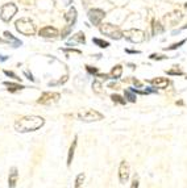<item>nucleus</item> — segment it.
I'll list each match as a JSON object with an SVG mask.
<instances>
[{
	"mask_svg": "<svg viewBox=\"0 0 187 188\" xmlns=\"http://www.w3.org/2000/svg\"><path fill=\"white\" fill-rule=\"evenodd\" d=\"M124 97L131 103H136V100H137L136 99V92L132 91V88H128V89L124 91Z\"/></svg>",
	"mask_w": 187,
	"mask_h": 188,
	"instance_id": "6ab92c4d",
	"label": "nucleus"
},
{
	"mask_svg": "<svg viewBox=\"0 0 187 188\" xmlns=\"http://www.w3.org/2000/svg\"><path fill=\"white\" fill-rule=\"evenodd\" d=\"M129 175H131V168H129L128 162L123 160L120 163V167H119V179H120L121 184H125L129 179Z\"/></svg>",
	"mask_w": 187,
	"mask_h": 188,
	"instance_id": "9d476101",
	"label": "nucleus"
},
{
	"mask_svg": "<svg viewBox=\"0 0 187 188\" xmlns=\"http://www.w3.org/2000/svg\"><path fill=\"white\" fill-rule=\"evenodd\" d=\"M123 37H125V40H128L129 42L132 43H140L144 42L146 38V34L144 31L141 29H136V28H132L128 29V31L123 32Z\"/></svg>",
	"mask_w": 187,
	"mask_h": 188,
	"instance_id": "20e7f679",
	"label": "nucleus"
},
{
	"mask_svg": "<svg viewBox=\"0 0 187 188\" xmlns=\"http://www.w3.org/2000/svg\"><path fill=\"white\" fill-rule=\"evenodd\" d=\"M86 69H87V71L91 72V74H97V69H95V67L92 69L91 66H86Z\"/></svg>",
	"mask_w": 187,
	"mask_h": 188,
	"instance_id": "c756f323",
	"label": "nucleus"
},
{
	"mask_svg": "<svg viewBox=\"0 0 187 188\" xmlns=\"http://www.w3.org/2000/svg\"><path fill=\"white\" fill-rule=\"evenodd\" d=\"M111 99H112L113 103H119V104H123V105L127 103V100L123 99L120 95H112V96H111Z\"/></svg>",
	"mask_w": 187,
	"mask_h": 188,
	"instance_id": "393cba45",
	"label": "nucleus"
},
{
	"mask_svg": "<svg viewBox=\"0 0 187 188\" xmlns=\"http://www.w3.org/2000/svg\"><path fill=\"white\" fill-rule=\"evenodd\" d=\"M127 53H129V54H140V51L139 50H128V49H127Z\"/></svg>",
	"mask_w": 187,
	"mask_h": 188,
	"instance_id": "2f4dec72",
	"label": "nucleus"
},
{
	"mask_svg": "<svg viewBox=\"0 0 187 188\" xmlns=\"http://www.w3.org/2000/svg\"><path fill=\"white\" fill-rule=\"evenodd\" d=\"M182 17H183V15H182L181 11H174V12L167 13V15L164 17V21L166 23V25L174 26V25H177L181 20H182Z\"/></svg>",
	"mask_w": 187,
	"mask_h": 188,
	"instance_id": "1a4fd4ad",
	"label": "nucleus"
},
{
	"mask_svg": "<svg viewBox=\"0 0 187 188\" xmlns=\"http://www.w3.org/2000/svg\"><path fill=\"white\" fill-rule=\"evenodd\" d=\"M92 91L95 94H102V83L99 80H95L92 83Z\"/></svg>",
	"mask_w": 187,
	"mask_h": 188,
	"instance_id": "5701e85b",
	"label": "nucleus"
},
{
	"mask_svg": "<svg viewBox=\"0 0 187 188\" xmlns=\"http://www.w3.org/2000/svg\"><path fill=\"white\" fill-rule=\"evenodd\" d=\"M151 33H153V36H157V34H159V33H162L164 32V25H161V23L159 21H156L154 20L153 21V25H151Z\"/></svg>",
	"mask_w": 187,
	"mask_h": 188,
	"instance_id": "a211bd4d",
	"label": "nucleus"
},
{
	"mask_svg": "<svg viewBox=\"0 0 187 188\" xmlns=\"http://www.w3.org/2000/svg\"><path fill=\"white\" fill-rule=\"evenodd\" d=\"M73 41H77V42L79 43H85L86 42V37H85V33L83 32H78V33H75L74 36L71 37Z\"/></svg>",
	"mask_w": 187,
	"mask_h": 188,
	"instance_id": "412c9836",
	"label": "nucleus"
},
{
	"mask_svg": "<svg viewBox=\"0 0 187 188\" xmlns=\"http://www.w3.org/2000/svg\"><path fill=\"white\" fill-rule=\"evenodd\" d=\"M109 75H111L112 79H119L121 75H123V66H121V65H116L115 67H112Z\"/></svg>",
	"mask_w": 187,
	"mask_h": 188,
	"instance_id": "f3484780",
	"label": "nucleus"
},
{
	"mask_svg": "<svg viewBox=\"0 0 187 188\" xmlns=\"http://www.w3.org/2000/svg\"><path fill=\"white\" fill-rule=\"evenodd\" d=\"M132 187H139V180H137V179H134L133 180V183H132Z\"/></svg>",
	"mask_w": 187,
	"mask_h": 188,
	"instance_id": "473e14b6",
	"label": "nucleus"
},
{
	"mask_svg": "<svg viewBox=\"0 0 187 188\" xmlns=\"http://www.w3.org/2000/svg\"><path fill=\"white\" fill-rule=\"evenodd\" d=\"M103 114L100 112L95 109H83L78 113V118L80 121H85V122H94V121H100L103 120Z\"/></svg>",
	"mask_w": 187,
	"mask_h": 188,
	"instance_id": "423d86ee",
	"label": "nucleus"
},
{
	"mask_svg": "<svg viewBox=\"0 0 187 188\" xmlns=\"http://www.w3.org/2000/svg\"><path fill=\"white\" fill-rule=\"evenodd\" d=\"M73 0H62V7H66V5L71 4Z\"/></svg>",
	"mask_w": 187,
	"mask_h": 188,
	"instance_id": "7c9ffc66",
	"label": "nucleus"
},
{
	"mask_svg": "<svg viewBox=\"0 0 187 188\" xmlns=\"http://www.w3.org/2000/svg\"><path fill=\"white\" fill-rule=\"evenodd\" d=\"M186 9H187V4H186Z\"/></svg>",
	"mask_w": 187,
	"mask_h": 188,
	"instance_id": "c9c22d12",
	"label": "nucleus"
},
{
	"mask_svg": "<svg viewBox=\"0 0 187 188\" xmlns=\"http://www.w3.org/2000/svg\"><path fill=\"white\" fill-rule=\"evenodd\" d=\"M133 83H134V84H136V86H137V87H140V86H141V83H140V82H139V80H137V79H133Z\"/></svg>",
	"mask_w": 187,
	"mask_h": 188,
	"instance_id": "f704fd0d",
	"label": "nucleus"
},
{
	"mask_svg": "<svg viewBox=\"0 0 187 188\" xmlns=\"http://www.w3.org/2000/svg\"><path fill=\"white\" fill-rule=\"evenodd\" d=\"M186 38H185V40H182V41H181V42H178V43H173V45L171 46H169V48H166V49H165V50H175V49H178V48H179V46H182L183 45V43H185L186 42Z\"/></svg>",
	"mask_w": 187,
	"mask_h": 188,
	"instance_id": "a878e982",
	"label": "nucleus"
},
{
	"mask_svg": "<svg viewBox=\"0 0 187 188\" xmlns=\"http://www.w3.org/2000/svg\"><path fill=\"white\" fill-rule=\"evenodd\" d=\"M87 15H88V18H90L91 24L96 26H99L105 17V12L103 9H99V8H91Z\"/></svg>",
	"mask_w": 187,
	"mask_h": 188,
	"instance_id": "0eeeda50",
	"label": "nucleus"
},
{
	"mask_svg": "<svg viewBox=\"0 0 187 188\" xmlns=\"http://www.w3.org/2000/svg\"><path fill=\"white\" fill-rule=\"evenodd\" d=\"M166 74L167 75H183V71H181L179 69H178V66H174V69L171 70H166Z\"/></svg>",
	"mask_w": 187,
	"mask_h": 188,
	"instance_id": "b1692460",
	"label": "nucleus"
},
{
	"mask_svg": "<svg viewBox=\"0 0 187 188\" xmlns=\"http://www.w3.org/2000/svg\"><path fill=\"white\" fill-rule=\"evenodd\" d=\"M150 59H153V61H161V59H167V57H165V55H161V54H151L150 57H149Z\"/></svg>",
	"mask_w": 187,
	"mask_h": 188,
	"instance_id": "bb28decb",
	"label": "nucleus"
},
{
	"mask_svg": "<svg viewBox=\"0 0 187 188\" xmlns=\"http://www.w3.org/2000/svg\"><path fill=\"white\" fill-rule=\"evenodd\" d=\"M66 80H67V75H65V76H63V79H61V80L58 82V84H62V83H65V82H66Z\"/></svg>",
	"mask_w": 187,
	"mask_h": 188,
	"instance_id": "72a5a7b5",
	"label": "nucleus"
},
{
	"mask_svg": "<svg viewBox=\"0 0 187 188\" xmlns=\"http://www.w3.org/2000/svg\"><path fill=\"white\" fill-rule=\"evenodd\" d=\"M17 179H18V172H17V168L12 167L9 172V176H8V186L11 188H15L17 186Z\"/></svg>",
	"mask_w": 187,
	"mask_h": 188,
	"instance_id": "4468645a",
	"label": "nucleus"
},
{
	"mask_svg": "<svg viewBox=\"0 0 187 188\" xmlns=\"http://www.w3.org/2000/svg\"><path fill=\"white\" fill-rule=\"evenodd\" d=\"M77 17H78V12H77V9H75L74 7H71L69 11H67L66 15H65V20H66L67 26H69V28L74 26L75 21H77Z\"/></svg>",
	"mask_w": 187,
	"mask_h": 188,
	"instance_id": "ddd939ff",
	"label": "nucleus"
},
{
	"mask_svg": "<svg viewBox=\"0 0 187 188\" xmlns=\"http://www.w3.org/2000/svg\"><path fill=\"white\" fill-rule=\"evenodd\" d=\"M38 34L44 38H55V37H58L59 32L54 26H44L42 29H40Z\"/></svg>",
	"mask_w": 187,
	"mask_h": 188,
	"instance_id": "f8f14e48",
	"label": "nucleus"
},
{
	"mask_svg": "<svg viewBox=\"0 0 187 188\" xmlns=\"http://www.w3.org/2000/svg\"><path fill=\"white\" fill-rule=\"evenodd\" d=\"M45 125V118L41 116H36V114H29V116L20 117L16 120L15 122V130L18 133H29V132H36L40 128Z\"/></svg>",
	"mask_w": 187,
	"mask_h": 188,
	"instance_id": "f257e3e1",
	"label": "nucleus"
},
{
	"mask_svg": "<svg viewBox=\"0 0 187 188\" xmlns=\"http://www.w3.org/2000/svg\"><path fill=\"white\" fill-rule=\"evenodd\" d=\"M15 28L18 33L24 34V36H33V34L36 33V25H34L33 21L28 17L18 18L15 23Z\"/></svg>",
	"mask_w": 187,
	"mask_h": 188,
	"instance_id": "f03ea898",
	"label": "nucleus"
},
{
	"mask_svg": "<svg viewBox=\"0 0 187 188\" xmlns=\"http://www.w3.org/2000/svg\"><path fill=\"white\" fill-rule=\"evenodd\" d=\"M4 86L8 87V91L9 92H17V91H21V89H24L25 87L23 86V84H18V83H13V82H4Z\"/></svg>",
	"mask_w": 187,
	"mask_h": 188,
	"instance_id": "dca6fc26",
	"label": "nucleus"
},
{
	"mask_svg": "<svg viewBox=\"0 0 187 188\" xmlns=\"http://www.w3.org/2000/svg\"><path fill=\"white\" fill-rule=\"evenodd\" d=\"M92 42L95 43V45L99 46V48H102V49H107L108 46H109V42H108V41L100 40V38H92Z\"/></svg>",
	"mask_w": 187,
	"mask_h": 188,
	"instance_id": "aec40b11",
	"label": "nucleus"
},
{
	"mask_svg": "<svg viewBox=\"0 0 187 188\" xmlns=\"http://www.w3.org/2000/svg\"><path fill=\"white\" fill-rule=\"evenodd\" d=\"M4 74L7 75V76H11V78H13L15 80H21V78H18V76L16 75L13 71H8V70H4Z\"/></svg>",
	"mask_w": 187,
	"mask_h": 188,
	"instance_id": "cd10ccee",
	"label": "nucleus"
},
{
	"mask_svg": "<svg viewBox=\"0 0 187 188\" xmlns=\"http://www.w3.org/2000/svg\"><path fill=\"white\" fill-rule=\"evenodd\" d=\"M85 179H86V175L85 174H79V175L77 176V179H75V187L77 188H79V187H82L83 186V183H85Z\"/></svg>",
	"mask_w": 187,
	"mask_h": 188,
	"instance_id": "4be33fe9",
	"label": "nucleus"
},
{
	"mask_svg": "<svg viewBox=\"0 0 187 188\" xmlns=\"http://www.w3.org/2000/svg\"><path fill=\"white\" fill-rule=\"evenodd\" d=\"M148 83H150L154 88L165 89L169 87L170 80L167 78H164V76H157V78H153V79H150V80H148Z\"/></svg>",
	"mask_w": 187,
	"mask_h": 188,
	"instance_id": "9b49d317",
	"label": "nucleus"
},
{
	"mask_svg": "<svg viewBox=\"0 0 187 188\" xmlns=\"http://www.w3.org/2000/svg\"><path fill=\"white\" fill-rule=\"evenodd\" d=\"M16 13H17V5L15 3H7L0 8V18L4 23H9Z\"/></svg>",
	"mask_w": 187,
	"mask_h": 188,
	"instance_id": "39448f33",
	"label": "nucleus"
},
{
	"mask_svg": "<svg viewBox=\"0 0 187 188\" xmlns=\"http://www.w3.org/2000/svg\"><path fill=\"white\" fill-rule=\"evenodd\" d=\"M99 31L102 34L112 38V40H121V38H123V32L120 31V28L116 25H112V24H109V23L100 24Z\"/></svg>",
	"mask_w": 187,
	"mask_h": 188,
	"instance_id": "7ed1b4c3",
	"label": "nucleus"
},
{
	"mask_svg": "<svg viewBox=\"0 0 187 188\" xmlns=\"http://www.w3.org/2000/svg\"><path fill=\"white\" fill-rule=\"evenodd\" d=\"M4 36L7 37L8 40H11V41H13V42H16V43H20V45H21V41H20V42H18V41L16 40V38L13 37V36H12V34H11V33H9V32H4Z\"/></svg>",
	"mask_w": 187,
	"mask_h": 188,
	"instance_id": "c85d7f7f",
	"label": "nucleus"
},
{
	"mask_svg": "<svg viewBox=\"0 0 187 188\" xmlns=\"http://www.w3.org/2000/svg\"><path fill=\"white\" fill-rule=\"evenodd\" d=\"M59 99H61V95H59L58 92H44V94L38 97L37 103H38V104H42V105H50V104L57 103Z\"/></svg>",
	"mask_w": 187,
	"mask_h": 188,
	"instance_id": "6e6552de",
	"label": "nucleus"
},
{
	"mask_svg": "<svg viewBox=\"0 0 187 188\" xmlns=\"http://www.w3.org/2000/svg\"><path fill=\"white\" fill-rule=\"evenodd\" d=\"M77 143H78V137H75L69 149V153H67V166H71L73 158H74V154H75V149H77Z\"/></svg>",
	"mask_w": 187,
	"mask_h": 188,
	"instance_id": "2eb2a0df",
	"label": "nucleus"
}]
</instances>
